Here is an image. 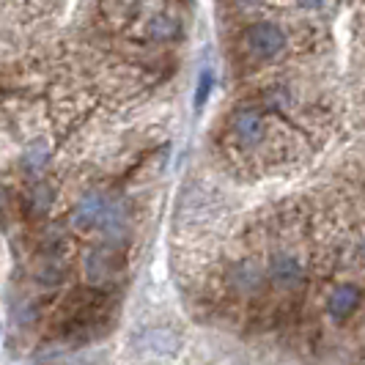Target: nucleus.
<instances>
[{
	"label": "nucleus",
	"mask_w": 365,
	"mask_h": 365,
	"mask_svg": "<svg viewBox=\"0 0 365 365\" xmlns=\"http://www.w3.org/2000/svg\"><path fill=\"white\" fill-rule=\"evenodd\" d=\"M83 269H86L88 289L108 294L110 289H115L127 277V250L113 247L108 242H99L86 253Z\"/></svg>",
	"instance_id": "nucleus-1"
},
{
	"label": "nucleus",
	"mask_w": 365,
	"mask_h": 365,
	"mask_svg": "<svg viewBox=\"0 0 365 365\" xmlns=\"http://www.w3.org/2000/svg\"><path fill=\"white\" fill-rule=\"evenodd\" d=\"M225 289L234 294V297H242V299H256L267 292L269 280H267V267H261V261L253 256L237 258L225 274Z\"/></svg>",
	"instance_id": "nucleus-2"
},
{
	"label": "nucleus",
	"mask_w": 365,
	"mask_h": 365,
	"mask_svg": "<svg viewBox=\"0 0 365 365\" xmlns=\"http://www.w3.org/2000/svg\"><path fill=\"white\" fill-rule=\"evenodd\" d=\"M66 274H69V264L66 258H38L36 261V286L44 292H55L66 283Z\"/></svg>",
	"instance_id": "nucleus-7"
},
{
	"label": "nucleus",
	"mask_w": 365,
	"mask_h": 365,
	"mask_svg": "<svg viewBox=\"0 0 365 365\" xmlns=\"http://www.w3.org/2000/svg\"><path fill=\"white\" fill-rule=\"evenodd\" d=\"M297 3V9H302V11H322V9H327L332 0H294Z\"/></svg>",
	"instance_id": "nucleus-9"
},
{
	"label": "nucleus",
	"mask_w": 365,
	"mask_h": 365,
	"mask_svg": "<svg viewBox=\"0 0 365 365\" xmlns=\"http://www.w3.org/2000/svg\"><path fill=\"white\" fill-rule=\"evenodd\" d=\"M267 280L269 286L277 289L283 294H297L305 289L308 283V274H305V264L294 253H283L277 250L269 256V264H267Z\"/></svg>",
	"instance_id": "nucleus-4"
},
{
	"label": "nucleus",
	"mask_w": 365,
	"mask_h": 365,
	"mask_svg": "<svg viewBox=\"0 0 365 365\" xmlns=\"http://www.w3.org/2000/svg\"><path fill=\"white\" fill-rule=\"evenodd\" d=\"M113 198L105 195L102 190H86L77 201H74L72 212H69V228L80 231V234H88V231H99L105 215H108Z\"/></svg>",
	"instance_id": "nucleus-3"
},
{
	"label": "nucleus",
	"mask_w": 365,
	"mask_h": 365,
	"mask_svg": "<svg viewBox=\"0 0 365 365\" xmlns=\"http://www.w3.org/2000/svg\"><path fill=\"white\" fill-rule=\"evenodd\" d=\"M138 346L151 357H173L182 349V335L170 327H151L138 338Z\"/></svg>",
	"instance_id": "nucleus-6"
},
{
	"label": "nucleus",
	"mask_w": 365,
	"mask_h": 365,
	"mask_svg": "<svg viewBox=\"0 0 365 365\" xmlns=\"http://www.w3.org/2000/svg\"><path fill=\"white\" fill-rule=\"evenodd\" d=\"M9 313H11V319H14L17 324L31 327V324H36V322H38L41 308H38L36 299H31V297H19V299H14V302H11Z\"/></svg>",
	"instance_id": "nucleus-8"
},
{
	"label": "nucleus",
	"mask_w": 365,
	"mask_h": 365,
	"mask_svg": "<svg viewBox=\"0 0 365 365\" xmlns=\"http://www.w3.org/2000/svg\"><path fill=\"white\" fill-rule=\"evenodd\" d=\"M363 305V289L357 283H338L327 294V316L332 322H346Z\"/></svg>",
	"instance_id": "nucleus-5"
},
{
	"label": "nucleus",
	"mask_w": 365,
	"mask_h": 365,
	"mask_svg": "<svg viewBox=\"0 0 365 365\" xmlns=\"http://www.w3.org/2000/svg\"><path fill=\"white\" fill-rule=\"evenodd\" d=\"M357 256H360V261L365 264V237H363V242H360V247H357Z\"/></svg>",
	"instance_id": "nucleus-10"
}]
</instances>
